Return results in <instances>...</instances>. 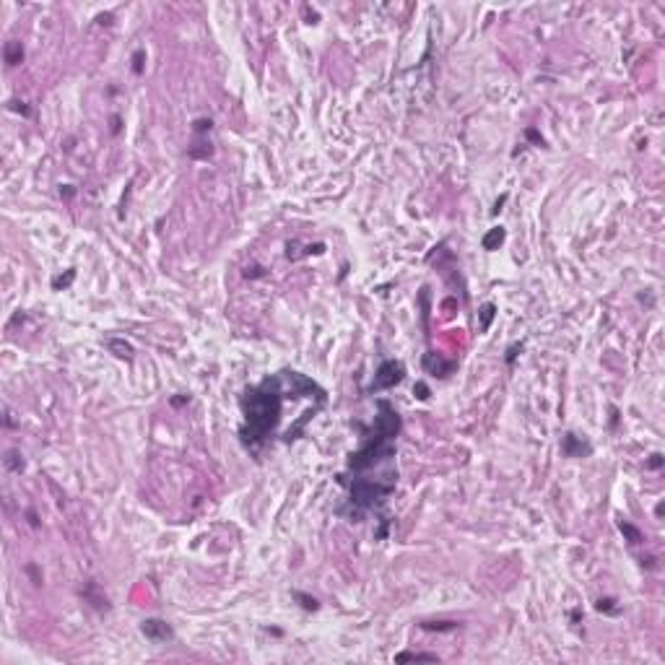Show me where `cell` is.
I'll list each match as a JSON object with an SVG mask.
<instances>
[{"mask_svg": "<svg viewBox=\"0 0 665 665\" xmlns=\"http://www.w3.org/2000/svg\"><path fill=\"white\" fill-rule=\"evenodd\" d=\"M281 408H283L281 377H265L260 385L244 390L242 395L244 426L239 429V437L247 449H258L276 432L281 421Z\"/></svg>", "mask_w": 665, "mask_h": 665, "instance_id": "1", "label": "cell"}, {"mask_svg": "<svg viewBox=\"0 0 665 665\" xmlns=\"http://www.w3.org/2000/svg\"><path fill=\"white\" fill-rule=\"evenodd\" d=\"M393 457H395V439L369 429L361 449L348 455V471L359 476V473L371 471L374 465H380V463H390Z\"/></svg>", "mask_w": 665, "mask_h": 665, "instance_id": "2", "label": "cell"}, {"mask_svg": "<svg viewBox=\"0 0 665 665\" xmlns=\"http://www.w3.org/2000/svg\"><path fill=\"white\" fill-rule=\"evenodd\" d=\"M403 377H405L403 361L387 359V361H382V364L377 366V371H374V380H371V385L366 387V393L371 395V393H380V390H390V387L400 385Z\"/></svg>", "mask_w": 665, "mask_h": 665, "instance_id": "3", "label": "cell"}, {"mask_svg": "<svg viewBox=\"0 0 665 665\" xmlns=\"http://www.w3.org/2000/svg\"><path fill=\"white\" fill-rule=\"evenodd\" d=\"M403 429V419L400 413L387 403V400H377V416H374V424H371V432L377 434H385L390 439H395Z\"/></svg>", "mask_w": 665, "mask_h": 665, "instance_id": "4", "label": "cell"}, {"mask_svg": "<svg viewBox=\"0 0 665 665\" xmlns=\"http://www.w3.org/2000/svg\"><path fill=\"white\" fill-rule=\"evenodd\" d=\"M283 380L288 382V390L294 398H317L320 403H325V390L309 377H304L302 371H283Z\"/></svg>", "mask_w": 665, "mask_h": 665, "instance_id": "5", "label": "cell"}, {"mask_svg": "<svg viewBox=\"0 0 665 665\" xmlns=\"http://www.w3.org/2000/svg\"><path fill=\"white\" fill-rule=\"evenodd\" d=\"M141 634H143L146 639L156 642V644L174 639V629H172L166 621H161V618H146V621L141 623Z\"/></svg>", "mask_w": 665, "mask_h": 665, "instance_id": "6", "label": "cell"}, {"mask_svg": "<svg viewBox=\"0 0 665 665\" xmlns=\"http://www.w3.org/2000/svg\"><path fill=\"white\" fill-rule=\"evenodd\" d=\"M455 361H447L442 354H437V351H426L424 354V369L429 371V374H434V377H439V380H444V377H449V374L455 371Z\"/></svg>", "mask_w": 665, "mask_h": 665, "instance_id": "7", "label": "cell"}, {"mask_svg": "<svg viewBox=\"0 0 665 665\" xmlns=\"http://www.w3.org/2000/svg\"><path fill=\"white\" fill-rule=\"evenodd\" d=\"M561 452L566 455V457H585V455H590L593 452V447L588 444V442H582L577 434H564V439H561Z\"/></svg>", "mask_w": 665, "mask_h": 665, "instance_id": "8", "label": "cell"}, {"mask_svg": "<svg viewBox=\"0 0 665 665\" xmlns=\"http://www.w3.org/2000/svg\"><path fill=\"white\" fill-rule=\"evenodd\" d=\"M504 239H507V231H504V226H494V229H488V231L483 234L481 244H483V249H486V252H494V249H499V247L504 244Z\"/></svg>", "mask_w": 665, "mask_h": 665, "instance_id": "9", "label": "cell"}, {"mask_svg": "<svg viewBox=\"0 0 665 665\" xmlns=\"http://www.w3.org/2000/svg\"><path fill=\"white\" fill-rule=\"evenodd\" d=\"M3 57H6V65H8V68L21 65V63H24V45H21V42H16V39L6 42V47H3Z\"/></svg>", "mask_w": 665, "mask_h": 665, "instance_id": "10", "label": "cell"}, {"mask_svg": "<svg viewBox=\"0 0 665 665\" xmlns=\"http://www.w3.org/2000/svg\"><path fill=\"white\" fill-rule=\"evenodd\" d=\"M107 348H109L117 359H125V361L133 359V346H130L128 341H122V338H109V341H107Z\"/></svg>", "mask_w": 665, "mask_h": 665, "instance_id": "11", "label": "cell"}, {"mask_svg": "<svg viewBox=\"0 0 665 665\" xmlns=\"http://www.w3.org/2000/svg\"><path fill=\"white\" fill-rule=\"evenodd\" d=\"M618 530L623 533V538H627L632 546H637V543H642V540H644L642 530H639V527H634L632 522H623V520H621V522H618Z\"/></svg>", "mask_w": 665, "mask_h": 665, "instance_id": "12", "label": "cell"}, {"mask_svg": "<svg viewBox=\"0 0 665 665\" xmlns=\"http://www.w3.org/2000/svg\"><path fill=\"white\" fill-rule=\"evenodd\" d=\"M457 627L460 623H455V621H421V629H426V632H452Z\"/></svg>", "mask_w": 665, "mask_h": 665, "instance_id": "13", "label": "cell"}, {"mask_svg": "<svg viewBox=\"0 0 665 665\" xmlns=\"http://www.w3.org/2000/svg\"><path fill=\"white\" fill-rule=\"evenodd\" d=\"M408 660H426V662H437L439 657L432 652H400L395 655V662H408Z\"/></svg>", "mask_w": 665, "mask_h": 665, "instance_id": "14", "label": "cell"}, {"mask_svg": "<svg viewBox=\"0 0 665 665\" xmlns=\"http://www.w3.org/2000/svg\"><path fill=\"white\" fill-rule=\"evenodd\" d=\"M494 317H496V307H494V304H483V307H481V312H478L481 330H488V327H491V322H494Z\"/></svg>", "mask_w": 665, "mask_h": 665, "instance_id": "15", "label": "cell"}, {"mask_svg": "<svg viewBox=\"0 0 665 665\" xmlns=\"http://www.w3.org/2000/svg\"><path fill=\"white\" fill-rule=\"evenodd\" d=\"M94 590H96V585H94V582H89L86 590H83V598L91 600V605H96V608H107V598H104V595H96Z\"/></svg>", "mask_w": 665, "mask_h": 665, "instance_id": "16", "label": "cell"}, {"mask_svg": "<svg viewBox=\"0 0 665 665\" xmlns=\"http://www.w3.org/2000/svg\"><path fill=\"white\" fill-rule=\"evenodd\" d=\"M73 278H75V270L70 268V270H65V276H55V278H52V288H55V291H63V288H68V286L73 283Z\"/></svg>", "mask_w": 665, "mask_h": 665, "instance_id": "17", "label": "cell"}, {"mask_svg": "<svg viewBox=\"0 0 665 665\" xmlns=\"http://www.w3.org/2000/svg\"><path fill=\"white\" fill-rule=\"evenodd\" d=\"M294 600H299L304 611H317V608H320V603H317L312 595H307V593H294Z\"/></svg>", "mask_w": 665, "mask_h": 665, "instance_id": "18", "label": "cell"}, {"mask_svg": "<svg viewBox=\"0 0 665 665\" xmlns=\"http://www.w3.org/2000/svg\"><path fill=\"white\" fill-rule=\"evenodd\" d=\"M213 128V122L208 120V117H200V120H195L192 122V130H195V135H203V133H208Z\"/></svg>", "mask_w": 665, "mask_h": 665, "instance_id": "19", "label": "cell"}, {"mask_svg": "<svg viewBox=\"0 0 665 665\" xmlns=\"http://www.w3.org/2000/svg\"><path fill=\"white\" fill-rule=\"evenodd\" d=\"M6 465L11 468V471H16V473H21L24 471V460H18V452H8V457H6Z\"/></svg>", "mask_w": 665, "mask_h": 665, "instance_id": "20", "label": "cell"}, {"mask_svg": "<svg viewBox=\"0 0 665 665\" xmlns=\"http://www.w3.org/2000/svg\"><path fill=\"white\" fill-rule=\"evenodd\" d=\"M143 60H146V52H143V50H135V55H133V73H135V75L143 73Z\"/></svg>", "mask_w": 665, "mask_h": 665, "instance_id": "21", "label": "cell"}, {"mask_svg": "<svg viewBox=\"0 0 665 665\" xmlns=\"http://www.w3.org/2000/svg\"><path fill=\"white\" fill-rule=\"evenodd\" d=\"M413 393H416V398H419V400H429V387H426L424 382H416Z\"/></svg>", "mask_w": 665, "mask_h": 665, "instance_id": "22", "label": "cell"}, {"mask_svg": "<svg viewBox=\"0 0 665 665\" xmlns=\"http://www.w3.org/2000/svg\"><path fill=\"white\" fill-rule=\"evenodd\" d=\"M517 354H522V343H515V346H510V351H507V364H515Z\"/></svg>", "mask_w": 665, "mask_h": 665, "instance_id": "23", "label": "cell"}, {"mask_svg": "<svg viewBox=\"0 0 665 665\" xmlns=\"http://www.w3.org/2000/svg\"><path fill=\"white\" fill-rule=\"evenodd\" d=\"M598 611H608V613H616V605H613V600H611V598H600V600H598Z\"/></svg>", "mask_w": 665, "mask_h": 665, "instance_id": "24", "label": "cell"}, {"mask_svg": "<svg viewBox=\"0 0 665 665\" xmlns=\"http://www.w3.org/2000/svg\"><path fill=\"white\" fill-rule=\"evenodd\" d=\"M244 276H247V278H260V276H263V268H260V265H252V268L244 270Z\"/></svg>", "mask_w": 665, "mask_h": 665, "instance_id": "25", "label": "cell"}, {"mask_svg": "<svg viewBox=\"0 0 665 665\" xmlns=\"http://www.w3.org/2000/svg\"><path fill=\"white\" fill-rule=\"evenodd\" d=\"M525 135H527V138H530V141H533V143H538V146H543V138H540V135H538V130H533V128H527V130H525Z\"/></svg>", "mask_w": 665, "mask_h": 665, "instance_id": "26", "label": "cell"}, {"mask_svg": "<svg viewBox=\"0 0 665 665\" xmlns=\"http://www.w3.org/2000/svg\"><path fill=\"white\" fill-rule=\"evenodd\" d=\"M647 468H655V471L662 468V455H652V457H650V463H647Z\"/></svg>", "mask_w": 665, "mask_h": 665, "instance_id": "27", "label": "cell"}, {"mask_svg": "<svg viewBox=\"0 0 665 665\" xmlns=\"http://www.w3.org/2000/svg\"><path fill=\"white\" fill-rule=\"evenodd\" d=\"M11 109H16L21 114H29V107H24V102H11Z\"/></svg>", "mask_w": 665, "mask_h": 665, "instance_id": "28", "label": "cell"}, {"mask_svg": "<svg viewBox=\"0 0 665 665\" xmlns=\"http://www.w3.org/2000/svg\"><path fill=\"white\" fill-rule=\"evenodd\" d=\"M504 203H507V195H502V198H499V200L494 203V211H491V213H499V211H502V205H504Z\"/></svg>", "mask_w": 665, "mask_h": 665, "instance_id": "29", "label": "cell"}, {"mask_svg": "<svg viewBox=\"0 0 665 665\" xmlns=\"http://www.w3.org/2000/svg\"><path fill=\"white\" fill-rule=\"evenodd\" d=\"M96 21H99V24H112V13H102Z\"/></svg>", "mask_w": 665, "mask_h": 665, "instance_id": "30", "label": "cell"}, {"mask_svg": "<svg viewBox=\"0 0 665 665\" xmlns=\"http://www.w3.org/2000/svg\"><path fill=\"white\" fill-rule=\"evenodd\" d=\"M73 192H75V190H73V185H65V190L60 187V195H65V198H70Z\"/></svg>", "mask_w": 665, "mask_h": 665, "instance_id": "31", "label": "cell"}, {"mask_svg": "<svg viewBox=\"0 0 665 665\" xmlns=\"http://www.w3.org/2000/svg\"><path fill=\"white\" fill-rule=\"evenodd\" d=\"M112 133H114V135L120 133V117H112Z\"/></svg>", "mask_w": 665, "mask_h": 665, "instance_id": "32", "label": "cell"}, {"mask_svg": "<svg viewBox=\"0 0 665 665\" xmlns=\"http://www.w3.org/2000/svg\"><path fill=\"white\" fill-rule=\"evenodd\" d=\"M187 400H190L187 395H185V398H172V405H182V403H187Z\"/></svg>", "mask_w": 665, "mask_h": 665, "instance_id": "33", "label": "cell"}]
</instances>
